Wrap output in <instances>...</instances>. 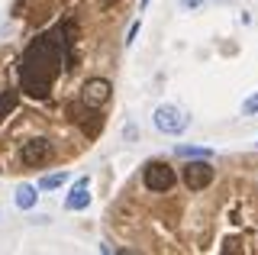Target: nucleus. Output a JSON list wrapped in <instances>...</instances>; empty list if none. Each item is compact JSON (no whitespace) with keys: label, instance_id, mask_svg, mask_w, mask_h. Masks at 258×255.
<instances>
[{"label":"nucleus","instance_id":"nucleus-1","mask_svg":"<svg viewBox=\"0 0 258 255\" xmlns=\"http://www.w3.org/2000/svg\"><path fill=\"white\" fill-rule=\"evenodd\" d=\"M61 71V39L55 36H39L26 49L20 65V81L32 97H45L52 81Z\"/></svg>","mask_w":258,"mask_h":255},{"label":"nucleus","instance_id":"nucleus-2","mask_svg":"<svg viewBox=\"0 0 258 255\" xmlns=\"http://www.w3.org/2000/svg\"><path fill=\"white\" fill-rule=\"evenodd\" d=\"M152 119H155V130H158V133H165V136H181V133L190 126V116L184 113V110L171 107V103H161Z\"/></svg>","mask_w":258,"mask_h":255},{"label":"nucleus","instance_id":"nucleus-3","mask_svg":"<svg viewBox=\"0 0 258 255\" xmlns=\"http://www.w3.org/2000/svg\"><path fill=\"white\" fill-rule=\"evenodd\" d=\"M142 184L149 190H155V194H165V190H171L174 184V168L165 162H149L142 168Z\"/></svg>","mask_w":258,"mask_h":255},{"label":"nucleus","instance_id":"nucleus-4","mask_svg":"<svg viewBox=\"0 0 258 255\" xmlns=\"http://www.w3.org/2000/svg\"><path fill=\"white\" fill-rule=\"evenodd\" d=\"M52 155H55V149H52L48 139H29L26 146H23V152H20L26 168H42V165L52 162Z\"/></svg>","mask_w":258,"mask_h":255},{"label":"nucleus","instance_id":"nucleus-5","mask_svg":"<svg viewBox=\"0 0 258 255\" xmlns=\"http://www.w3.org/2000/svg\"><path fill=\"white\" fill-rule=\"evenodd\" d=\"M213 165H210L207 162V158H204V162H194V158H190V162L187 165H184V184H187L190 190H204V187H210V184H213Z\"/></svg>","mask_w":258,"mask_h":255},{"label":"nucleus","instance_id":"nucleus-6","mask_svg":"<svg viewBox=\"0 0 258 255\" xmlns=\"http://www.w3.org/2000/svg\"><path fill=\"white\" fill-rule=\"evenodd\" d=\"M113 94V84L107 78H91V81L84 84V91H81V100L87 103V107H103V103L110 100Z\"/></svg>","mask_w":258,"mask_h":255},{"label":"nucleus","instance_id":"nucleus-7","mask_svg":"<svg viewBox=\"0 0 258 255\" xmlns=\"http://www.w3.org/2000/svg\"><path fill=\"white\" fill-rule=\"evenodd\" d=\"M87 204H91V178H78L75 187L68 190V197H64V210L78 213V210H87Z\"/></svg>","mask_w":258,"mask_h":255},{"label":"nucleus","instance_id":"nucleus-8","mask_svg":"<svg viewBox=\"0 0 258 255\" xmlns=\"http://www.w3.org/2000/svg\"><path fill=\"white\" fill-rule=\"evenodd\" d=\"M39 184L32 187V184H20L16 187V207H20V210H32V207H36V201H39Z\"/></svg>","mask_w":258,"mask_h":255},{"label":"nucleus","instance_id":"nucleus-9","mask_svg":"<svg viewBox=\"0 0 258 255\" xmlns=\"http://www.w3.org/2000/svg\"><path fill=\"white\" fill-rule=\"evenodd\" d=\"M68 178H71L68 171H55V174H45V178H39L36 184H39V190H55V187L68 184Z\"/></svg>","mask_w":258,"mask_h":255},{"label":"nucleus","instance_id":"nucleus-10","mask_svg":"<svg viewBox=\"0 0 258 255\" xmlns=\"http://www.w3.org/2000/svg\"><path fill=\"white\" fill-rule=\"evenodd\" d=\"M181 158H210L213 155V149H197V146H177L174 149Z\"/></svg>","mask_w":258,"mask_h":255},{"label":"nucleus","instance_id":"nucleus-11","mask_svg":"<svg viewBox=\"0 0 258 255\" xmlns=\"http://www.w3.org/2000/svg\"><path fill=\"white\" fill-rule=\"evenodd\" d=\"M242 116H258V91L242 100Z\"/></svg>","mask_w":258,"mask_h":255},{"label":"nucleus","instance_id":"nucleus-12","mask_svg":"<svg viewBox=\"0 0 258 255\" xmlns=\"http://www.w3.org/2000/svg\"><path fill=\"white\" fill-rule=\"evenodd\" d=\"M16 107V91H7L4 97H0V116H7V110Z\"/></svg>","mask_w":258,"mask_h":255},{"label":"nucleus","instance_id":"nucleus-13","mask_svg":"<svg viewBox=\"0 0 258 255\" xmlns=\"http://www.w3.org/2000/svg\"><path fill=\"white\" fill-rule=\"evenodd\" d=\"M177 4H181L184 10H197V7H204L207 0H177Z\"/></svg>","mask_w":258,"mask_h":255},{"label":"nucleus","instance_id":"nucleus-14","mask_svg":"<svg viewBox=\"0 0 258 255\" xmlns=\"http://www.w3.org/2000/svg\"><path fill=\"white\" fill-rule=\"evenodd\" d=\"M136 36H139V20H136V23H133V26H129V36H126V45H129V42H133V39H136Z\"/></svg>","mask_w":258,"mask_h":255}]
</instances>
